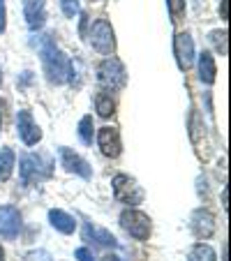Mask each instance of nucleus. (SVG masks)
I'll return each mask as SVG.
<instances>
[{
    "mask_svg": "<svg viewBox=\"0 0 231 261\" xmlns=\"http://www.w3.org/2000/svg\"><path fill=\"white\" fill-rule=\"evenodd\" d=\"M95 111H97V116H102V118H109V116L116 114V99L111 97L109 90L97 93V97H95Z\"/></svg>",
    "mask_w": 231,
    "mask_h": 261,
    "instance_id": "18",
    "label": "nucleus"
},
{
    "mask_svg": "<svg viewBox=\"0 0 231 261\" xmlns=\"http://www.w3.org/2000/svg\"><path fill=\"white\" fill-rule=\"evenodd\" d=\"M167 10L173 23H178L183 19V14H185V0H167Z\"/></svg>",
    "mask_w": 231,
    "mask_h": 261,
    "instance_id": "23",
    "label": "nucleus"
},
{
    "mask_svg": "<svg viewBox=\"0 0 231 261\" xmlns=\"http://www.w3.org/2000/svg\"><path fill=\"white\" fill-rule=\"evenodd\" d=\"M173 56H176V63L181 72H187L194 63V40H192L190 33H178L173 37Z\"/></svg>",
    "mask_w": 231,
    "mask_h": 261,
    "instance_id": "8",
    "label": "nucleus"
},
{
    "mask_svg": "<svg viewBox=\"0 0 231 261\" xmlns=\"http://www.w3.org/2000/svg\"><path fill=\"white\" fill-rule=\"evenodd\" d=\"M74 259L76 261H95V256L88 247H76V250H74Z\"/></svg>",
    "mask_w": 231,
    "mask_h": 261,
    "instance_id": "26",
    "label": "nucleus"
},
{
    "mask_svg": "<svg viewBox=\"0 0 231 261\" xmlns=\"http://www.w3.org/2000/svg\"><path fill=\"white\" fill-rule=\"evenodd\" d=\"M60 10L67 19H74V16H79L81 12V3L79 0H60Z\"/></svg>",
    "mask_w": 231,
    "mask_h": 261,
    "instance_id": "24",
    "label": "nucleus"
},
{
    "mask_svg": "<svg viewBox=\"0 0 231 261\" xmlns=\"http://www.w3.org/2000/svg\"><path fill=\"white\" fill-rule=\"evenodd\" d=\"M19 176L21 185H33V182L46 180L51 176V162H46L40 155H21L19 160Z\"/></svg>",
    "mask_w": 231,
    "mask_h": 261,
    "instance_id": "3",
    "label": "nucleus"
},
{
    "mask_svg": "<svg viewBox=\"0 0 231 261\" xmlns=\"http://www.w3.org/2000/svg\"><path fill=\"white\" fill-rule=\"evenodd\" d=\"M0 84H3V72H0Z\"/></svg>",
    "mask_w": 231,
    "mask_h": 261,
    "instance_id": "34",
    "label": "nucleus"
},
{
    "mask_svg": "<svg viewBox=\"0 0 231 261\" xmlns=\"http://www.w3.org/2000/svg\"><path fill=\"white\" fill-rule=\"evenodd\" d=\"M97 81L104 90H120L127 84V69L116 56H109L97 65Z\"/></svg>",
    "mask_w": 231,
    "mask_h": 261,
    "instance_id": "2",
    "label": "nucleus"
},
{
    "mask_svg": "<svg viewBox=\"0 0 231 261\" xmlns=\"http://www.w3.org/2000/svg\"><path fill=\"white\" fill-rule=\"evenodd\" d=\"M21 231V213L14 206H0V238L14 241Z\"/></svg>",
    "mask_w": 231,
    "mask_h": 261,
    "instance_id": "11",
    "label": "nucleus"
},
{
    "mask_svg": "<svg viewBox=\"0 0 231 261\" xmlns=\"http://www.w3.org/2000/svg\"><path fill=\"white\" fill-rule=\"evenodd\" d=\"M93 3H97V0H93Z\"/></svg>",
    "mask_w": 231,
    "mask_h": 261,
    "instance_id": "35",
    "label": "nucleus"
},
{
    "mask_svg": "<svg viewBox=\"0 0 231 261\" xmlns=\"http://www.w3.org/2000/svg\"><path fill=\"white\" fill-rule=\"evenodd\" d=\"M79 16H81L79 33H81V37H86V28H88V14H86V12H79Z\"/></svg>",
    "mask_w": 231,
    "mask_h": 261,
    "instance_id": "29",
    "label": "nucleus"
},
{
    "mask_svg": "<svg viewBox=\"0 0 231 261\" xmlns=\"http://www.w3.org/2000/svg\"><path fill=\"white\" fill-rule=\"evenodd\" d=\"M111 188H113V197H116V201L125 203L127 208L139 206V203H143V199H146L143 190L139 188V182L134 180V178L125 176V173H118V176H113Z\"/></svg>",
    "mask_w": 231,
    "mask_h": 261,
    "instance_id": "4",
    "label": "nucleus"
},
{
    "mask_svg": "<svg viewBox=\"0 0 231 261\" xmlns=\"http://www.w3.org/2000/svg\"><path fill=\"white\" fill-rule=\"evenodd\" d=\"M16 155L12 148H0V182H7L14 173Z\"/></svg>",
    "mask_w": 231,
    "mask_h": 261,
    "instance_id": "17",
    "label": "nucleus"
},
{
    "mask_svg": "<svg viewBox=\"0 0 231 261\" xmlns=\"http://www.w3.org/2000/svg\"><path fill=\"white\" fill-rule=\"evenodd\" d=\"M7 30V7H5V0H0V33Z\"/></svg>",
    "mask_w": 231,
    "mask_h": 261,
    "instance_id": "28",
    "label": "nucleus"
},
{
    "mask_svg": "<svg viewBox=\"0 0 231 261\" xmlns=\"http://www.w3.org/2000/svg\"><path fill=\"white\" fill-rule=\"evenodd\" d=\"M187 261H217V254L208 243H197V245L190 247Z\"/></svg>",
    "mask_w": 231,
    "mask_h": 261,
    "instance_id": "19",
    "label": "nucleus"
},
{
    "mask_svg": "<svg viewBox=\"0 0 231 261\" xmlns=\"http://www.w3.org/2000/svg\"><path fill=\"white\" fill-rule=\"evenodd\" d=\"M102 261H120V259L116 254H107V256H102Z\"/></svg>",
    "mask_w": 231,
    "mask_h": 261,
    "instance_id": "32",
    "label": "nucleus"
},
{
    "mask_svg": "<svg viewBox=\"0 0 231 261\" xmlns=\"http://www.w3.org/2000/svg\"><path fill=\"white\" fill-rule=\"evenodd\" d=\"M16 129H19V137L25 146H37L42 141V129L33 120V114H30L28 109H21L19 114H16Z\"/></svg>",
    "mask_w": 231,
    "mask_h": 261,
    "instance_id": "10",
    "label": "nucleus"
},
{
    "mask_svg": "<svg viewBox=\"0 0 231 261\" xmlns=\"http://www.w3.org/2000/svg\"><path fill=\"white\" fill-rule=\"evenodd\" d=\"M7 109H10V102H7V99H0V129L7 125Z\"/></svg>",
    "mask_w": 231,
    "mask_h": 261,
    "instance_id": "27",
    "label": "nucleus"
},
{
    "mask_svg": "<svg viewBox=\"0 0 231 261\" xmlns=\"http://www.w3.org/2000/svg\"><path fill=\"white\" fill-rule=\"evenodd\" d=\"M93 116H84V118L79 120V139L81 143H86V146H90L93 143Z\"/></svg>",
    "mask_w": 231,
    "mask_h": 261,
    "instance_id": "21",
    "label": "nucleus"
},
{
    "mask_svg": "<svg viewBox=\"0 0 231 261\" xmlns=\"http://www.w3.org/2000/svg\"><path fill=\"white\" fill-rule=\"evenodd\" d=\"M190 229H192V233H194L199 241H208V238L215 233V229H217L215 215H213L208 208H197V211L190 215Z\"/></svg>",
    "mask_w": 231,
    "mask_h": 261,
    "instance_id": "7",
    "label": "nucleus"
},
{
    "mask_svg": "<svg viewBox=\"0 0 231 261\" xmlns=\"http://www.w3.org/2000/svg\"><path fill=\"white\" fill-rule=\"evenodd\" d=\"M90 40V46H93L97 54L102 56H111L116 51V33H113L111 23L107 19H97L90 28V33L86 35Z\"/></svg>",
    "mask_w": 231,
    "mask_h": 261,
    "instance_id": "6",
    "label": "nucleus"
},
{
    "mask_svg": "<svg viewBox=\"0 0 231 261\" xmlns=\"http://www.w3.org/2000/svg\"><path fill=\"white\" fill-rule=\"evenodd\" d=\"M220 16H222V21H229V0H222L220 3Z\"/></svg>",
    "mask_w": 231,
    "mask_h": 261,
    "instance_id": "30",
    "label": "nucleus"
},
{
    "mask_svg": "<svg viewBox=\"0 0 231 261\" xmlns=\"http://www.w3.org/2000/svg\"><path fill=\"white\" fill-rule=\"evenodd\" d=\"M58 155H60V167H63L65 171L74 173V176H81V178H86V180H90V178H93V169H90V164L86 162L81 155L74 153L72 148L60 146L58 148Z\"/></svg>",
    "mask_w": 231,
    "mask_h": 261,
    "instance_id": "9",
    "label": "nucleus"
},
{
    "mask_svg": "<svg viewBox=\"0 0 231 261\" xmlns=\"http://www.w3.org/2000/svg\"><path fill=\"white\" fill-rule=\"evenodd\" d=\"M84 241L93 243V245H102V247H118V241L111 231L102 227H95V224H86L84 227Z\"/></svg>",
    "mask_w": 231,
    "mask_h": 261,
    "instance_id": "14",
    "label": "nucleus"
},
{
    "mask_svg": "<svg viewBox=\"0 0 231 261\" xmlns=\"http://www.w3.org/2000/svg\"><path fill=\"white\" fill-rule=\"evenodd\" d=\"M23 19L33 33L44 28L46 23V0H23Z\"/></svg>",
    "mask_w": 231,
    "mask_h": 261,
    "instance_id": "12",
    "label": "nucleus"
},
{
    "mask_svg": "<svg viewBox=\"0 0 231 261\" xmlns=\"http://www.w3.org/2000/svg\"><path fill=\"white\" fill-rule=\"evenodd\" d=\"M120 227L134 238V241H148L152 231V222L146 213L137 211V208H127L120 213Z\"/></svg>",
    "mask_w": 231,
    "mask_h": 261,
    "instance_id": "5",
    "label": "nucleus"
},
{
    "mask_svg": "<svg viewBox=\"0 0 231 261\" xmlns=\"http://www.w3.org/2000/svg\"><path fill=\"white\" fill-rule=\"evenodd\" d=\"M217 79V65L211 51H201L199 56V81L206 86H213Z\"/></svg>",
    "mask_w": 231,
    "mask_h": 261,
    "instance_id": "16",
    "label": "nucleus"
},
{
    "mask_svg": "<svg viewBox=\"0 0 231 261\" xmlns=\"http://www.w3.org/2000/svg\"><path fill=\"white\" fill-rule=\"evenodd\" d=\"M49 222H51V227H54L56 231L65 233V236H69V233L76 231V220H74L69 213L60 211V208H54V211H49Z\"/></svg>",
    "mask_w": 231,
    "mask_h": 261,
    "instance_id": "15",
    "label": "nucleus"
},
{
    "mask_svg": "<svg viewBox=\"0 0 231 261\" xmlns=\"http://www.w3.org/2000/svg\"><path fill=\"white\" fill-rule=\"evenodd\" d=\"M37 51L42 56V65H44V74L49 84L54 86H63L72 79V60L58 51L56 46V35L54 33H44L37 42Z\"/></svg>",
    "mask_w": 231,
    "mask_h": 261,
    "instance_id": "1",
    "label": "nucleus"
},
{
    "mask_svg": "<svg viewBox=\"0 0 231 261\" xmlns=\"http://www.w3.org/2000/svg\"><path fill=\"white\" fill-rule=\"evenodd\" d=\"M97 146L102 150L104 158H118L120 150H123V143H120V132L116 127H99L97 129Z\"/></svg>",
    "mask_w": 231,
    "mask_h": 261,
    "instance_id": "13",
    "label": "nucleus"
},
{
    "mask_svg": "<svg viewBox=\"0 0 231 261\" xmlns=\"http://www.w3.org/2000/svg\"><path fill=\"white\" fill-rule=\"evenodd\" d=\"M0 261H5V250H3V245H0Z\"/></svg>",
    "mask_w": 231,
    "mask_h": 261,
    "instance_id": "33",
    "label": "nucleus"
},
{
    "mask_svg": "<svg viewBox=\"0 0 231 261\" xmlns=\"http://www.w3.org/2000/svg\"><path fill=\"white\" fill-rule=\"evenodd\" d=\"M187 127H190V139L197 143V141H199V134L203 132V120H201V116H199V111H194V109L190 111V120H187Z\"/></svg>",
    "mask_w": 231,
    "mask_h": 261,
    "instance_id": "20",
    "label": "nucleus"
},
{
    "mask_svg": "<svg viewBox=\"0 0 231 261\" xmlns=\"http://www.w3.org/2000/svg\"><path fill=\"white\" fill-rule=\"evenodd\" d=\"M208 40H211V44L215 46V51H217L220 56H226V54H229V46H226V30H213Z\"/></svg>",
    "mask_w": 231,
    "mask_h": 261,
    "instance_id": "22",
    "label": "nucleus"
},
{
    "mask_svg": "<svg viewBox=\"0 0 231 261\" xmlns=\"http://www.w3.org/2000/svg\"><path fill=\"white\" fill-rule=\"evenodd\" d=\"M23 261H54V256H51V252H46V250H33L23 256Z\"/></svg>",
    "mask_w": 231,
    "mask_h": 261,
    "instance_id": "25",
    "label": "nucleus"
},
{
    "mask_svg": "<svg viewBox=\"0 0 231 261\" xmlns=\"http://www.w3.org/2000/svg\"><path fill=\"white\" fill-rule=\"evenodd\" d=\"M226 201H229V192H226V188H224V190H222V206H224V208L229 206Z\"/></svg>",
    "mask_w": 231,
    "mask_h": 261,
    "instance_id": "31",
    "label": "nucleus"
}]
</instances>
